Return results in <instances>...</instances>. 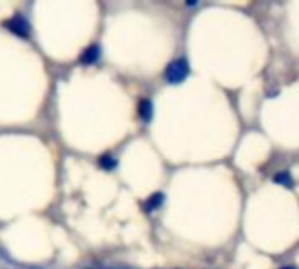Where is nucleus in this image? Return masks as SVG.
I'll return each instance as SVG.
<instances>
[{
    "label": "nucleus",
    "mask_w": 299,
    "mask_h": 269,
    "mask_svg": "<svg viewBox=\"0 0 299 269\" xmlns=\"http://www.w3.org/2000/svg\"><path fill=\"white\" fill-rule=\"evenodd\" d=\"M117 159L112 154H102V156L98 157V166L102 170H105V171H112V170H116L117 168Z\"/></svg>",
    "instance_id": "6"
},
{
    "label": "nucleus",
    "mask_w": 299,
    "mask_h": 269,
    "mask_svg": "<svg viewBox=\"0 0 299 269\" xmlns=\"http://www.w3.org/2000/svg\"><path fill=\"white\" fill-rule=\"evenodd\" d=\"M152 112H154V107H152V101L149 98H142L138 101V116L144 122H149L152 119Z\"/></svg>",
    "instance_id": "4"
},
{
    "label": "nucleus",
    "mask_w": 299,
    "mask_h": 269,
    "mask_svg": "<svg viewBox=\"0 0 299 269\" xmlns=\"http://www.w3.org/2000/svg\"><path fill=\"white\" fill-rule=\"evenodd\" d=\"M2 24H4V28H7L9 32L14 33L20 39H28L30 37V23L21 14H14L12 18L5 20Z\"/></svg>",
    "instance_id": "2"
},
{
    "label": "nucleus",
    "mask_w": 299,
    "mask_h": 269,
    "mask_svg": "<svg viewBox=\"0 0 299 269\" xmlns=\"http://www.w3.org/2000/svg\"><path fill=\"white\" fill-rule=\"evenodd\" d=\"M273 180H275V184L283 185V187H287V189H292V187H294V178L291 177V173H289V171L276 173Z\"/></svg>",
    "instance_id": "7"
},
{
    "label": "nucleus",
    "mask_w": 299,
    "mask_h": 269,
    "mask_svg": "<svg viewBox=\"0 0 299 269\" xmlns=\"http://www.w3.org/2000/svg\"><path fill=\"white\" fill-rule=\"evenodd\" d=\"M191 73V67L186 58H177V60L170 61L164 69V79L168 84H182L184 80L188 79Z\"/></svg>",
    "instance_id": "1"
},
{
    "label": "nucleus",
    "mask_w": 299,
    "mask_h": 269,
    "mask_svg": "<svg viewBox=\"0 0 299 269\" xmlns=\"http://www.w3.org/2000/svg\"><path fill=\"white\" fill-rule=\"evenodd\" d=\"M280 269H296V268H292V266H285V268H280Z\"/></svg>",
    "instance_id": "8"
},
{
    "label": "nucleus",
    "mask_w": 299,
    "mask_h": 269,
    "mask_svg": "<svg viewBox=\"0 0 299 269\" xmlns=\"http://www.w3.org/2000/svg\"><path fill=\"white\" fill-rule=\"evenodd\" d=\"M164 203V194L163 193H154L149 196V199L144 203V212L151 213L154 210H160V206Z\"/></svg>",
    "instance_id": "5"
},
{
    "label": "nucleus",
    "mask_w": 299,
    "mask_h": 269,
    "mask_svg": "<svg viewBox=\"0 0 299 269\" xmlns=\"http://www.w3.org/2000/svg\"><path fill=\"white\" fill-rule=\"evenodd\" d=\"M102 56V49H100L98 44H91L89 48H86L79 56V63L81 65H95L96 61Z\"/></svg>",
    "instance_id": "3"
}]
</instances>
